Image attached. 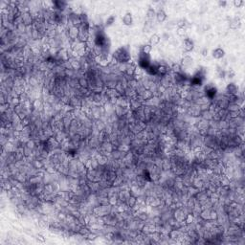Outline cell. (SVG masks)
I'll use <instances>...</instances> for the list:
<instances>
[{
  "instance_id": "6da1fadb",
  "label": "cell",
  "mask_w": 245,
  "mask_h": 245,
  "mask_svg": "<svg viewBox=\"0 0 245 245\" xmlns=\"http://www.w3.org/2000/svg\"><path fill=\"white\" fill-rule=\"evenodd\" d=\"M131 59L130 51L127 47H120L112 55V61L115 63H129Z\"/></svg>"
},
{
  "instance_id": "4fadbf2b",
  "label": "cell",
  "mask_w": 245,
  "mask_h": 245,
  "mask_svg": "<svg viewBox=\"0 0 245 245\" xmlns=\"http://www.w3.org/2000/svg\"><path fill=\"white\" fill-rule=\"evenodd\" d=\"M236 76L235 71H233L232 69H230L228 72H226V77H228L229 79H234Z\"/></svg>"
},
{
  "instance_id": "7a4b0ae2",
  "label": "cell",
  "mask_w": 245,
  "mask_h": 245,
  "mask_svg": "<svg viewBox=\"0 0 245 245\" xmlns=\"http://www.w3.org/2000/svg\"><path fill=\"white\" fill-rule=\"evenodd\" d=\"M66 37H67L68 39H70L72 42L77 40L78 37H79V27L69 26V28L67 29Z\"/></svg>"
},
{
  "instance_id": "5bb4252c",
  "label": "cell",
  "mask_w": 245,
  "mask_h": 245,
  "mask_svg": "<svg viewBox=\"0 0 245 245\" xmlns=\"http://www.w3.org/2000/svg\"><path fill=\"white\" fill-rule=\"evenodd\" d=\"M208 53H209V50L207 49V48H202L201 49V55L203 56V57H207Z\"/></svg>"
},
{
  "instance_id": "52a82bcc",
  "label": "cell",
  "mask_w": 245,
  "mask_h": 245,
  "mask_svg": "<svg viewBox=\"0 0 245 245\" xmlns=\"http://www.w3.org/2000/svg\"><path fill=\"white\" fill-rule=\"evenodd\" d=\"M155 18L157 19L158 22H164L167 19V14L165 13V11L163 9H159L157 12H156Z\"/></svg>"
},
{
  "instance_id": "8fae6325",
  "label": "cell",
  "mask_w": 245,
  "mask_h": 245,
  "mask_svg": "<svg viewBox=\"0 0 245 245\" xmlns=\"http://www.w3.org/2000/svg\"><path fill=\"white\" fill-rule=\"evenodd\" d=\"M240 26V20L238 17H235L233 18L232 20L230 21V27L232 29H236V28H238Z\"/></svg>"
},
{
  "instance_id": "2e32d148",
  "label": "cell",
  "mask_w": 245,
  "mask_h": 245,
  "mask_svg": "<svg viewBox=\"0 0 245 245\" xmlns=\"http://www.w3.org/2000/svg\"><path fill=\"white\" fill-rule=\"evenodd\" d=\"M242 4H243V2H242V1H235V5H236V6H238H238H240V5H242Z\"/></svg>"
},
{
  "instance_id": "7c38bea8",
  "label": "cell",
  "mask_w": 245,
  "mask_h": 245,
  "mask_svg": "<svg viewBox=\"0 0 245 245\" xmlns=\"http://www.w3.org/2000/svg\"><path fill=\"white\" fill-rule=\"evenodd\" d=\"M115 20H116L115 15H110V17H108L106 18V20L104 21V26H106V27H110V26H112V25L114 24Z\"/></svg>"
},
{
  "instance_id": "9a60e30c",
  "label": "cell",
  "mask_w": 245,
  "mask_h": 245,
  "mask_svg": "<svg viewBox=\"0 0 245 245\" xmlns=\"http://www.w3.org/2000/svg\"><path fill=\"white\" fill-rule=\"evenodd\" d=\"M38 240H40L41 242H44L45 241V238H44V236H41V235H38Z\"/></svg>"
},
{
  "instance_id": "ba28073f",
  "label": "cell",
  "mask_w": 245,
  "mask_h": 245,
  "mask_svg": "<svg viewBox=\"0 0 245 245\" xmlns=\"http://www.w3.org/2000/svg\"><path fill=\"white\" fill-rule=\"evenodd\" d=\"M122 21L126 26H130L132 22H133V18H132V14L130 13H126L122 18Z\"/></svg>"
},
{
  "instance_id": "30bf717a",
  "label": "cell",
  "mask_w": 245,
  "mask_h": 245,
  "mask_svg": "<svg viewBox=\"0 0 245 245\" xmlns=\"http://www.w3.org/2000/svg\"><path fill=\"white\" fill-rule=\"evenodd\" d=\"M156 17V12L154 9L152 8H150L147 12V18L148 19V21H152Z\"/></svg>"
},
{
  "instance_id": "8992f818",
  "label": "cell",
  "mask_w": 245,
  "mask_h": 245,
  "mask_svg": "<svg viewBox=\"0 0 245 245\" xmlns=\"http://www.w3.org/2000/svg\"><path fill=\"white\" fill-rule=\"evenodd\" d=\"M212 58L215 59H221L225 57V51L222 49V48L218 47V48H215V49L212 50Z\"/></svg>"
},
{
  "instance_id": "277c9868",
  "label": "cell",
  "mask_w": 245,
  "mask_h": 245,
  "mask_svg": "<svg viewBox=\"0 0 245 245\" xmlns=\"http://www.w3.org/2000/svg\"><path fill=\"white\" fill-rule=\"evenodd\" d=\"M226 95H238V86L234 82H230L226 86Z\"/></svg>"
},
{
  "instance_id": "5b68a950",
  "label": "cell",
  "mask_w": 245,
  "mask_h": 245,
  "mask_svg": "<svg viewBox=\"0 0 245 245\" xmlns=\"http://www.w3.org/2000/svg\"><path fill=\"white\" fill-rule=\"evenodd\" d=\"M194 41H192L190 38H187L184 39V41H183V49H184L185 52L189 53V52H191V51L194 50Z\"/></svg>"
},
{
  "instance_id": "3957f363",
  "label": "cell",
  "mask_w": 245,
  "mask_h": 245,
  "mask_svg": "<svg viewBox=\"0 0 245 245\" xmlns=\"http://www.w3.org/2000/svg\"><path fill=\"white\" fill-rule=\"evenodd\" d=\"M194 65V59H192L191 56H185V57L181 59V63H180V66H181V69L183 71L186 72V70L190 69V68Z\"/></svg>"
},
{
  "instance_id": "9c48e42d",
  "label": "cell",
  "mask_w": 245,
  "mask_h": 245,
  "mask_svg": "<svg viewBox=\"0 0 245 245\" xmlns=\"http://www.w3.org/2000/svg\"><path fill=\"white\" fill-rule=\"evenodd\" d=\"M160 41H161V37H159L158 35H151V38L150 39V44L151 46H154V45H158V44L160 43Z\"/></svg>"
}]
</instances>
